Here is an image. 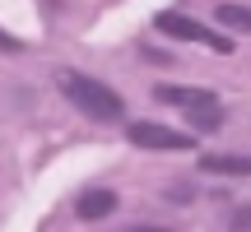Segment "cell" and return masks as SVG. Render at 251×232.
I'll use <instances>...</instances> for the list:
<instances>
[{
  "label": "cell",
  "instance_id": "obj_10",
  "mask_svg": "<svg viewBox=\"0 0 251 232\" xmlns=\"http://www.w3.org/2000/svg\"><path fill=\"white\" fill-rule=\"evenodd\" d=\"M130 232H172V228H130Z\"/></svg>",
  "mask_w": 251,
  "mask_h": 232
},
{
  "label": "cell",
  "instance_id": "obj_9",
  "mask_svg": "<svg viewBox=\"0 0 251 232\" xmlns=\"http://www.w3.org/2000/svg\"><path fill=\"white\" fill-rule=\"evenodd\" d=\"M0 46H5V51H19V42H14V37H5V33H0Z\"/></svg>",
  "mask_w": 251,
  "mask_h": 232
},
{
  "label": "cell",
  "instance_id": "obj_7",
  "mask_svg": "<svg viewBox=\"0 0 251 232\" xmlns=\"http://www.w3.org/2000/svg\"><path fill=\"white\" fill-rule=\"evenodd\" d=\"M214 23L219 28H233V33H251V5L224 0V5H214Z\"/></svg>",
  "mask_w": 251,
  "mask_h": 232
},
{
  "label": "cell",
  "instance_id": "obj_6",
  "mask_svg": "<svg viewBox=\"0 0 251 232\" xmlns=\"http://www.w3.org/2000/svg\"><path fill=\"white\" fill-rule=\"evenodd\" d=\"M200 172H219V177H251V158L247 153H205Z\"/></svg>",
  "mask_w": 251,
  "mask_h": 232
},
{
  "label": "cell",
  "instance_id": "obj_2",
  "mask_svg": "<svg viewBox=\"0 0 251 232\" xmlns=\"http://www.w3.org/2000/svg\"><path fill=\"white\" fill-rule=\"evenodd\" d=\"M126 139H130L135 149H153V153H186V149H196L191 135L168 130V125H158V121H130L126 125Z\"/></svg>",
  "mask_w": 251,
  "mask_h": 232
},
{
  "label": "cell",
  "instance_id": "obj_8",
  "mask_svg": "<svg viewBox=\"0 0 251 232\" xmlns=\"http://www.w3.org/2000/svg\"><path fill=\"white\" fill-rule=\"evenodd\" d=\"M196 130H219L224 125V107H219V98H209V102H196V107H186L181 112Z\"/></svg>",
  "mask_w": 251,
  "mask_h": 232
},
{
  "label": "cell",
  "instance_id": "obj_4",
  "mask_svg": "<svg viewBox=\"0 0 251 232\" xmlns=\"http://www.w3.org/2000/svg\"><path fill=\"white\" fill-rule=\"evenodd\" d=\"M112 209H117V190H107V186H93V190H84V195L75 200V214H79L84 223H98Z\"/></svg>",
  "mask_w": 251,
  "mask_h": 232
},
{
  "label": "cell",
  "instance_id": "obj_5",
  "mask_svg": "<svg viewBox=\"0 0 251 232\" xmlns=\"http://www.w3.org/2000/svg\"><path fill=\"white\" fill-rule=\"evenodd\" d=\"M153 98L168 102V107H177V112H186V107H196V102L219 98V93H209V89H191V84H158V89H153Z\"/></svg>",
  "mask_w": 251,
  "mask_h": 232
},
{
  "label": "cell",
  "instance_id": "obj_1",
  "mask_svg": "<svg viewBox=\"0 0 251 232\" xmlns=\"http://www.w3.org/2000/svg\"><path fill=\"white\" fill-rule=\"evenodd\" d=\"M61 93L75 102L89 121H121L126 116V102H121V93L117 89H107L102 79H93V74H79V70H65L61 79Z\"/></svg>",
  "mask_w": 251,
  "mask_h": 232
},
{
  "label": "cell",
  "instance_id": "obj_3",
  "mask_svg": "<svg viewBox=\"0 0 251 232\" xmlns=\"http://www.w3.org/2000/svg\"><path fill=\"white\" fill-rule=\"evenodd\" d=\"M153 28L168 33V37H177V42H200V46H209V51H228V46H233L224 33H209V28H200L196 19L177 14V9H163V14L153 19Z\"/></svg>",
  "mask_w": 251,
  "mask_h": 232
}]
</instances>
